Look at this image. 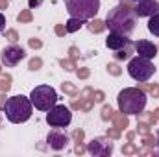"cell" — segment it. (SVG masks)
<instances>
[{
    "mask_svg": "<svg viewBox=\"0 0 159 157\" xmlns=\"http://www.w3.org/2000/svg\"><path fill=\"white\" fill-rule=\"evenodd\" d=\"M156 144H157V148H159V129H157V137H156ZM157 154H159V150H157Z\"/></svg>",
    "mask_w": 159,
    "mask_h": 157,
    "instance_id": "obj_46",
    "label": "cell"
},
{
    "mask_svg": "<svg viewBox=\"0 0 159 157\" xmlns=\"http://www.w3.org/2000/svg\"><path fill=\"white\" fill-rule=\"evenodd\" d=\"M69 54H70V59H74V61H76V57H78V48H76V46H70Z\"/></svg>",
    "mask_w": 159,
    "mask_h": 157,
    "instance_id": "obj_39",
    "label": "cell"
},
{
    "mask_svg": "<svg viewBox=\"0 0 159 157\" xmlns=\"http://www.w3.org/2000/svg\"><path fill=\"white\" fill-rule=\"evenodd\" d=\"M139 89H141V91H144V92H150L152 96H159L157 83H144V81H141V83H139Z\"/></svg>",
    "mask_w": 159,
    "mask_h": 157,
    "instance_id": "obj_20",
    "label": "cell"
},
{
    "mask_svg": "<svg viewBox=\"0 0 159 157\" xmlns=\"http://www.w3.org/2000/svg\"><path fill=\"white\" fill-rule=\"evenodd\" d=\"M129 56H131V44H129V46H126V48H122V50H117V54H115V59L122 61V59H128Z\"/></svg>",
    "mask_w": 159,
    "mask_h": 157,
    "instance_id": "obj_24",
    "label": "cell"
},
{
    "mask_svg": "<svg viewBox=\"0 0 159 157\" xmlns=\"http://www.w3.org/2000/svg\"><path fill=\"white\" fill-rule=\"evenodd\" d=\"M54 32H56V35H59V37H63V35L67 34V28H65L63 24H56V28H54Z\"/></svg>",
    "mask_w": 159,
    "mask_h": 157,
    "instance_id": "obj_33",
    "label": "cell"
},
{
    "mask_svg": "<svg viewBox=\"0 0 159 157\" xmlns=\"http://www.w3.org/2000/svg\"><path fill=\"white\" fill-rule=\"evenodd\" d=\"M6 39L9 41V43H17V41H19L17 30H6Z\"/></svg>",
    "mask_w": 159,
    "mask_h": 157,
    "instance_id": "obj_30",
    "label": "cell"
},
{
    "mask_svg": "<svg viewBox=\"0 0 159 157\" xmlns=\"http://www.w3.org/2000/svg\"><path fill=\"white\" fill-rule=\"evenodd\" d=\"M4 28H6V17L0 13V32H4Z\"/></svg>",
    "mask_w": 159,
    "mask_h": 157,
    "instance_id": "obj_41",
    "label": "cell"
},
{
    "mask_svg": "<svg viewBox=\"0 0 159 157\" xmlns=\"http://www.w3.org/2000/svg\"><path fill=\"white\" fill-rule=\"evenodd\" d=\"M113 109H111V105H104L102 107V120H111V117H113Z\"/></svg>",
    "mask_w": 159,
    "mask_h": 157,
    "instance_id": "obj_28",
    "label": "cell"
},
{
    "mask_svg": "<svg viewBox=\"0 0 159 157\" xmlns=\"http://www.w3.org/2000/svg\"><path fill=\"white\" fill-rule=\"evenodd\" d=\"M131 43L128 39V35H122V34H115V32H111L109 35H107V39H106V46L109 48V50H122V48H126V46H129Z\"/></svg>",
    "mask_w": 159,
    "mask_h": 157,
    "instance_id": "obj_14",
    "label": "cell"
},
{
    "mask_svg": "<svg viewBox=\"0 0 159 157\" xmlns=\"http://www.w3.org/2000/svg\"><path fill=\"white\" fill-rule=\"evenodd\" d=\"M137 24V15L133 13V9L129 6H126L124 2L117 4L113 9L107 11L106 17V28H109V32L122 34V35H129L135 30Z\"/></svg>",
    "mask_w": 159,
    "mask_h": 157,
    "instance_id": "obj_1",
    "label": "cell"
},
{
    "mask_svg": "<svg viewBox=\"0 0 159 157\" xmlns=\"http://www.w3.org/2000/svg\"><path fill=\"white\" fill-rule=\"evenodd\" d=\"M137 117H139L137 118V124H143V126H148V128H152V126L157 122L156 117H154V113H143V111H141Z\"/></svg>",
    "mask_w": 159,
    "mask_h": 157,
    "instance_id": "obj_18",
    "label": "cell"
},
{
    "mask_svg": "<svg viewBox=\"0 0 159 157\" xmlns=\"http://www.w3.org/2000/svg\"><path fill=\"white\" fill-rule=\"evenodd\" d=\"M89 32L91 34H102L106 30V20H100V19H91V22L87 24Z\"/></svg>",
    "mask_w": 159,
    "mask_h": 157,
    "instance_id": "obj_17",
    "label": "cell"
},
{
    "mask_svg": "<svg viewBox=\"0 0 159 157\" xmlns=\"http://www.w3.org/2000/svg\"><path fill=\"white\" fill-rule=\"evenodd\" d=\"M24 56H26L24 48H20V46H17V44L13 43V44L6 46V48L2 50L0 63L6 65V67H15V65H19V63L24 59Z\"/></svg>",
    "mask_w": 159,
    "mask_h": 157,
    "instance_id": "obj_9",
    "label": "cell"
},
{
    "mask_svg": "<svg viewBox=\"0 0 159 157\" xmlns=\"http://www.w3.org/2000/svg\"><path fill=\"white\" fill-rule=\"evenodd\" d=\"M28 44H30V46H32L34 50H39L41 46H43V43H41L39 39H35V37H34V39H30V41H28Z\"/></svg>",
    "mask_w": 159,
    "mask_h": 157,
    "instance_id": "obj_35",
    "label": "cell"
},
{
    "mask_svg": "<svg viewBox=\"0 0 159 157\" xmlns=\"http://www.w3.org/2000/svg\"><path fill=\"white\" fill-rule=\"evenodd\" d=\"M87 20H83V19H76V17H70L69 20H67V24H65V28H67V34H72V32H78L80 28L85 24Z\"/></svg>",
    "mask_w": 159,
    "mask_h": 157,
    "instance_id": "obj_15",
    "label": "cell"
},
{
    "mask_svg": "<svg viewBox=\"0 0 159 157\" xmlns=\"http://www.w3.org/2000/svg\"><path fill=\"white\" fill-rule=\"evenodd\" d=\"M2 109H4V115H6V118H7L9 122H13V124H22V122H26L28 118L32 117L34 104H32L30 98L19 94V96L7 98Z\"/></svg>",
    "mask_w": 159,
    "mask_h": 157,
    "instance_id": "obj_3",
    "label": "cell"
},
{
    "mask_svg": "<svg viewBox=\"0 0 159 157\" xmlns=\"http://www.w3.org/2000/svg\"><path fill=\"white\" fill-rule=\"evenodd\" d=\"M41 4H43V0H28V6H30V9H35V7H39Z\"/></svg>",
    "mask_w": 159,
    "mask_h": 157,
    "instance_id": "obj_38",
    "label": "cell"
},
{
    "mask_svg": "<svg viewBox=\"0 0 159 157\" xmlns=\"http://www.w3.org/2000/svg\"><path fill=\"white\" fill-rule=\"evenodd\" d=\"M17 20H19V22H32V20H34V17H32V11H30V9H24V11H20V13H19V17H17Z\"/></svg>",
    "mask_w": 159,
    "mask_h": 157,
    "instance_id": "obj_25",
    "label": "cell"
},
{
    "mask_svg": "<svg viewBox=\"0 0 159 157\" xmlns=\"http://www.w3.org/2000/svg\"><path fill=\"white\" fill-rule=\"evenodd\" d=\"M72 137H74L76 142H81L83 137H85V133H83V129H74V131H72Z\"/></svg>",
    "mask_w": 159,
    "mask_h": 157,
    "instance_id": "obj_32",
    "label": "cell"
},
{
    "mask_svg": "<svg viewBox=\"0 0 159 157\" xmlns=\"http://www.w3.org/2000/svg\"><path fill=\"white\" fill-rule=\"evenodd\" d=\"M143 144H144L146 148H154V146H156V139H154V135L146 133V135L143 137Z\"/></svg>",
    "mask_w": 159,
    "mask_h": 157,
    "instance_id": "obj_27",
    "label": "cell"
},
{
    "mask_svg": "<svg viewBox=\"0 0 159 157\" xmlns=\"http://www.w3.org/2000/svg\"><path fill=\"white\" fill-rule=\"evenodd\" d=\"M152 113H154V117H156V120H159V107L156 109V111H152Z\"/></svg>",
    "mask_w": 159,
    "mask_h": 157,
    "instance_id": "obj_45",
    "label": "cell"
},
{
    "mask_svg": "<svg viewBox=\"0 0 159 157\" xmlns=\"http://www.w3.org/2000/svg\"><path fill=\"white\" fill-rule=\"evenodd\" d=\"M41 67H43V59H41V57H34V59H30V63H28V69H30V70H39Z\"/></svg>",
    "mask_w": 159,
    "mask_h": 157,
    "instance_id": "obj_26",
    "label": "cell"
},
{
    "mask_svg": "<svg viewBox=\"0 0 159 157\" xmlns=\"http://www.w3.org/2000/svg\"><path fill=\"white\" fill-rule=\"evenodd\" d=\"M7 4L9 0H0V9H7Z\"/></svg>",
    "mask_w": 159,
    "mask_h": 157,
    "instance_id": "obj_43",
    "label": "cell"
},
{
    "mask_svg": "<svg viewBox=\"0 0 159 157\" xmlns=\"http://www.w3.org/2000/svg\"><path fill=\"white\" fill-rule=\"evenodd\" d=\"M146 92L141 91L139 87H128V89H122L119 92V109L120 113L124 115H139L144 107H146Z\"/></svg>",
    "mask_w": 159,
    "mask_h": 157,
    "instance_id": "obj_2",
    "label": "cell"
},
{
    "mask_svg": "<svg viewBox=\"0 0 159 157\" xmlns=\"http://www.w3.org/2000/svg\"><path fill=\"white\" fill-rule=\"evenodd\" d=\"M122 154H139V148H137V146H133V144H131V141H129L128 144H124V146H122Z\"/></svg>",
    "mask_w": 159,
    "mask_h": 157,
    "instance_id": "obj_29",
    "label": "cell"
},
{
    "mask_svg": "<svg viewBox=\"0 0 159 157\" xmlns=\"http://www.w3.org/2000/svg\"><path fill=\"white\" fill-rule=\"evenodd\" d=\"M59 65H61L67 72H72V70H76V69H78L74 59H61V61H59Z\"/></svg>",
    "mask_w": 159,
    "mask_h": 157,
    "instance_id": "obj_23",
    "label": "cell"
},
{
    "mask_svg": "<svg viewBox=\"0 0 159 157\" xmlns=\"http://www.w3.org/2000/svg\"><path fill=\"white\" fill-rule=\"evenodd\" d=\"M93 98H94V102H104V98H106V94H104L102 91H94V94H93Z\"/></svg>",
    "mask_w": 159,
    "mask_h": 157,
    "instance_id": "obj_37",
    "label": "cell"
},
{
    "mask_svg": "<svg viewBox=\"0 0 159 157\" xmlns=\"http://www.w3.org/2000/svg\"><path fill=\"white\" fill-rule=\"evenodd\" d=\"M61 91H63L65 94H69V96H76V94H78V89H76V85H72L70 81H65V83H61Z\"/></svg>",
    "mask_w": 159,
    "mask_h": 157,
    "instance_id": "obj_22",
    "label": "cell"
},
{
    "mask_svg": "<svg viewBox=\"0 0 159 157\" xmlns=\"http://www.w3.org/2000/svg\"><path fill=\"white\" fill-rule=\"evenodd\" d=\"M65 7L70 17L91 20L100 9V0H65Z\"/></svg>",
    "mask_w": 159,
    "mask_h": 157,
    "instance_id": "obj_4",
    "label": "cell"
},
{
    "mask_svg": "<svg viewBox=\"0 0 159 157\" xmlns=\"http://www.w3.org/2000/svg\"><path fill=\"white\" fill-rule=\"evenodd\" d=\"M148 32L154 34L156 37H159V13L150 17V20H148Z\"/></svg>",
    "mask_w": 159,
    "mask_h": 157,
    "instance_id": "obj_19",
    "label": "cell"
},
{
    "mask_svg": "<svg viewBox=\"0 0 159 157\" xmlns=\"http://www.w3.org/2000/svg\"><path fill=\"white\" fill-rule=\"evenodd\" d=\"M94 91L91 87H85L81 92H80V100H74L72 102V109H81V111H91L93 105H94V98H93Z\"/></svg>",
    "mask_w": 159,
    "mask_h": 157,
    "instance_id": "obj_12",
    "label": "cell"
},
{
    "mask_svg": "<svg viewBox=\"0 0 159 157\" xmlns=\"http://www.w3.org/2000/svg\"><path fill=\"white\" fill-rule=\"evenodd\" d=\"M128 74L135 81H139V83L141 81H148L156 74V65L150 59L137 56V57L129 59V63H128Z\"/></svg>",
    "mask_w": 159,
    "mask_h": 157,
    "instance_id": "obj_6",
    "label": "cell"
},
{
    "mask_svg": "<svg viewBox=\"0 0 159 157\" xmlns=\"http://www.w3.org/2000/svg\"><path fill=\"white\" fill-rule=\"evenodd\" d=\"M6 92H0V109L4 107V104H6V96H4Z\"/></svg>",
    "mask_w": 159,
    "mask_h": 157,
    "instance_id": "obj_42",
    "label": "cell"
},
{
    "mask_svg": "<svg viewBox=\"0 0 159 157\" xmlns=\"http://www.w3.org/2000/svg\"><path fill=\"white\" fill-rule=\"evenodd\" d=\"M9 89H11V76L0 74V92H7Z\"/></svg>",
    "mask_w": 159,
    "mask_h": 157,
    "instance_id": "obj_21",
    "label": "cell"
},
{
    "mask_svg": "<svg viewBox=\"0 0 159 157\" xmlns=\"http://www.w3.org/2000/svg\"><path fill=\"white\" fill-rule=\"evenodd\" d=\"M87 152L94 157H106L113 154V142H111V137H96L89 142L87 146Z\"/></svg>",
    "mask_w": 159,
    "mask_h": 157,
    "instance_id": "obj_8",
    "label": "cell"
},
{
    "mask_svg": "<svg viewBox=\"0 0 159 157\" xmlns=\"http://www.w3.org/2000/svg\"><path fill=\"white\" fill-rule=\"evenodd\" d=\"M113 124L119 128V129H126L128 126H129V120H128V115H124V113H113Z\"/></svg>",
    "mask_w": 159,
    "mask_h": 157,
    "instance_id": "obj_16",
    "label": "cell"
},
{
    "mask_svg": "<svg viewBox=\"0 0 159 157\" xmlns=\"http://www.w3.org/2000/svg\"><path fill=\"white\" fill-rule=\"evenodd\" d=\"M107 137H111V139H120V129L117 126L109 128V129H107Z\"/></svg>",
    "mask_w": 159,
    "mask_h": 157,
    "instance_id": "obj_31",
    "label": "cell"
},
{
    "mask_svg": "<svg viewBox=\"0 0 159 157\" xmlns=\"http://www.w3.org/2000/svg\"><path fill=\"white\" fill-rule=\"evenodd\" d=\"M69 142H70V137H69L65 131H61V129H52V131L48 133V137H46V144H48L52 150H56V152L67 148Z\"/></svg>",
    "mask_w": 159,
    "mask_h": 157,
    "instance_id": "obj_10",
    "label": "cell"
},
{
    "mask_svg": "<svg viewBox=\"0 0 159 157\" xmlns=\"http://www.w3.org/2000/svg\"><path fill=\"white\" fill-rule=\"evenodd\" d=\"M129 2H139V0H129Z\"/></svg>",
    "mask_w": 159,
    "mask_h": 157,
    "instance_id": "obj_47",
    "label": "cell"
},
{
    "mask_svg": "<svg viewBox=\"0 0 159 157\" xmlns=\"http://www.w3.org/2000/svg\"><path fill=\"white\" fill-rule=\"evenodd\" d=\"M76 74H78L80 79H87L91 72H89V69H78V72H76Z\"/></svg>",
    "mask_w": 159,
    "mask_h": 157,
    "instance_id": "obj_36",
    "label": "cell"
},
{
    "mask_svg": "<svg viewBox=\"0 0 159 157\" xmlns=\"http://www.w3.org/2000/svg\"><path fill=\"white\" fill-rule=\"evenodd\" d=\"M85 152H87V148H85L81 142H76V154H80V155H81V154H85Z\"/></svg>",
    "mask_w": 159,
    "mask_h": 157,
    "instance_id": "obj_40",
    "label": "cell"
},
{
    "mask_svg": "<svg viewBox=\"0 0 159 157\" xmlns=\"http://www.w3.org/2000/svg\"><path fill=\"white\" fill-rule=\"evenodd\" d=\"M137 17H152L159 13V2L157 0H139L135 7H131Z\"/></svg>",
    "mask_w": 159,
    "mask_h": 157,
    "instance_id": "obj_11",
    "label": "cell"
},
{
    "mask_svg": "<svg viewBox=\"0 0 159 157\" xmlns=\"http://www.w3.org/2000/svg\"><path fill=\"white\" fill-rule=\"evenodd\" d=\"M133 139H135V133H133V131H129V133H128V141H133Z\"/></svg>",
    "mask_w": 159,
    "mask_h": 157,
    "instance_id": "obj_44",
    "label": "cell"
},
{
    "mask_svg": "<svg viewBox=\"0 0 159 157\" xmlns=\"http://www.w3.org/2000/svg\"><path fill=\"white\" fill-rule=\"evenodd\" d=\"M72 120V113L67 105H54L48 113H46V122L52 128H67Z\"/></svg>",
    "mask_w": 159,
    "mask_h": 157,
    "instance_id": "obj_7",
    "label": "cell"
},
{
    "mask_svg": "<svg viewBox=\"0 0 159 157\" xmlns=\"http://www.w3.org/2000/svg\"><path fill=\"white\" fill-rule=\"evenodd\" d=\"M30 100H32V104H34L35 109H39V111H50L57 104V92L50 85H39V87H35L32 91Z\"/></svg>",
    "mask_w": 159,
    "mask_h": 157,
    "instance_id": "obj_5",
    "label": "cell"
},
{
    "mask_svg": "<svg viewBox=\"0 0 159 157\" xmlns=\"http://www.w3.org/2000/svg\"><path fill=\"white\" fill-rule=\"evenodd\" d=\"M133 46H135L137 54L141 57H146V59H154L157 56V50H159L157 44H154V43H150V41H146V39H139Z\"/></svg>",
    "mask_w": 159,
    "mask_h": 157,
    "instance_id": "obj_13",
    "label": "cell"
},
{
    "mask_svg": "<svg viewBox=\"0 0 159 157\" xmlns=\"http://www.w3.org/2000/svg\"><path fill=\"white\" fill-rule=\"evenodd\" d=\"M107 70H109V72H111L113 76H120V72H122L119 65H107Z\"/></svg>",
    "mask_w": 159,
    "mask_h": 157,
    "instance_id": "obj_34",
    "label": "cell"
}]
</instances>
